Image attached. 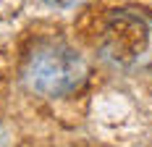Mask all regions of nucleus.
Masks as SVG:
<instances>
[{"label": "nucleus", "mask_w": 152, "mask_h": 147, "mask_svg": "<svg viewBox=\"0 0 152 147\" xmlns=\"http://www.w3.org/2000/svg\"><path fill=\"white\" fill-rule=\"evenodd\" d=\"M150 45V32L144 21L134 13H115L107 26V50L110 55L121 63L137 60Z\"/></svg>", "instance_id": "2"}, {"label": "nucleus", "mask_w": 152, "mask_h": 147, "mask_svg": "<svg viewBox=\"0 0 152 147\" xmlns=\"http://www.w3.org/2000/svg\"><path fill=\"white\" fill-rule=\"evenodd\" d=\"M87 76V66L81 55L68 47L45 45L37 47L26 63V84L45 97H58L76 89Z\"/></svg>", "instance_id": "1"}, {"label": "nucleus", "mask_w": 152, "mask_h": 147, "mask_svg": "<svg viewBox=\"0 0 152 147\" xmlns=\"http://www.w3.org/2000/svg\"><path fill=\"white\" fill-rule=\"evenodd\" d=\"M55 3H68V0H55Z\"/></svg>", "instance_id": "3"}]
</instances>
